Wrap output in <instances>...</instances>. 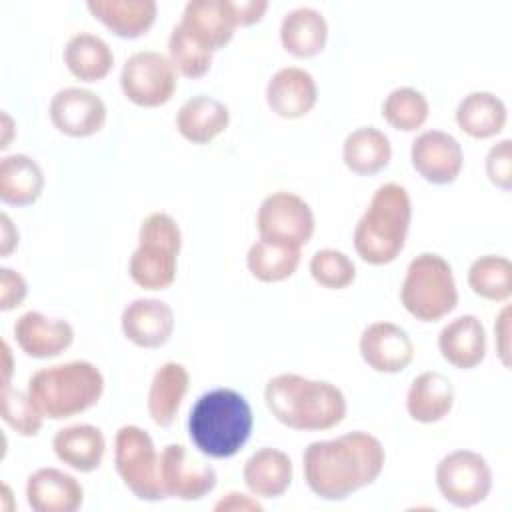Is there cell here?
Returning a JSON list of instances; mask_svg holds the SVG:
<instances>
[{"mask_svg": "<svg viewBox=\"0 0 512 512\" xmlns=\"http://www.w3.org/2000/svg\"><path fill=\"white\" fill-rule=\"evenodd\" d=\"M430 114V104L426 96L412 88H394L382 102V118L400 132H414L424 126Z\"/></svg>", "mask_w": 512, "mask_h": 512, "instance_id": "obj_35", "label": "cell"}, {"mask_svg": "<svg viewBox=\"0 0 512 512\" xmlns=\"http://www.w3.org/2000/svg\"><path fill=\"white\" fill-rule=\"evenodd\" d=\"M506 118V104L488 90L470 92L456 106L458 128L476 140L500 134L506 126Z\"/></svg>", "mask_w": 512, "mask_h": 512, "instance_id": "obj_29", "label": "cell"}, {"mask_svg": "<svg viewBox=\"0 0 512 512\" xmlns=\"http://www.w3.org/2000/svg\"><path fill=\"white\" fill-rule=\"evenodd\" d=\"M358 350L362 360L382 374H398L414 358V344L408 332L386 320L372 322L362 330Z\"/></svg>", "mask_w": 512, "mask_h": 512, "instance_id": "obj_15", "label": "cell"}, {"mask_svg": "<svg viewBox=\"0 0 512 512\" xmlns=\"http://www.w3.org/2000/svg\"><path fill=\"white\" fill-rule=\"evenodd\" d=\"M410 162L430 184H452L464 166L460 142L444 130H426L412 140Z\"/></svg>", "mask_w": 512, "mask_h": 512, "instance_id": "obj_14", "label": "cell"}, {"mask_svg": "<svg viewBox=\"0 0 512 512\" xmlns=\"http://www.w3.org/2000/svg\"><path fill=\"white\" fill-rule=\"evenodd\" d=\"M18 230L6 212L0 214V256L8 258L18 248Z\"/></svg>", "mask_w": 512, "mask_h": 512, "instance_id": "obj_44", "label": "cell"}, {"mask_svg": "<svg viewBox=\"0 0 512 512\" xmlns=\"http://www.w3.org/2000/svg\"><path fill=\"white\" fill-rule=\"evenodd\" d=\"M438 492L456 508H472L492 490V470L486 458L474 450L446 454L434 472Z\"/></svg>", "mask_w": 512, "mask_h": 512, "instance_id": "obj_11", "label": "cell"}, {"mask_svg": "<svg viewBox=\"0 0 512 512\" xmlns=\"http://www.w3.org/2000/svg\"><path fill=\"white\" fill-rule=\"evenodd\" d=\"M188 388L190 374L180 362H164L154 372L146 396V408L156 426L168 428L174 424Z\"/></svg>", "mask_w": 512, "mask_h": 512, "instance_id": "obj_26", "label": "cell"}, {"mask_svg": "<svg viewBox=\"0 0 512 512\" xmlns=\"http://www.w3.org/2000/svg\"><path fill=\"white\" fill-rule=\"evenodd\" d=\"M256 228L260 240L300 250L310 242L316 218L304 198L288 190H278L260 202Z\"/></svg>", "mask_w": 512, "mask_h": 512, "instance_id": "obj_9", "label": "cell"}, {"mask_svg": "<svg viewBox=\"0 0 512 512\" xmlns=\"http://www.w3.org/2000/svg\"><path fill=\"white\" fill-rule=\"evenodd\" d=\"M272 416L290 430L320 432L346 418V396L328 380H312L294 372L272 376L264 388Z\"/></svg>", "mask_w": 512, "mask_h": 512, "instance_id": "obj_2", "label": "cell"}, {"mask_svg": "<svg viewBox=\"0 0 512 512\" xmlns=\"http://www.w3.org/2000/svg\"><path fill=\"white\" fill-rule=\"evenodd\" d=\"M2 358H4V362H2V374H4L2 384H10V376H12V352H10V346H8L6 340L2 342Z\"/></svg>", "mask_w": 512, "mask_h": 512, "instance_id": "obj_46", "label": "cell"}, {"mask_svg": "<svg viewBox=\"0 0 512 512\" xmlns=\"http://www.w3.org/2000/svg\"><path fill=\"white\" fill-rule=\"evenodd\" d=\"M410 222L412 200L408 190L396 182L378 186L352 234L356 254L372 266L394 262L404 250Z\"/></svg>", "mask_w": 512, "mask_h": 512, "instance_id": "obj_4", "label": "cell"}, {"mask_svg": "<svg viewBox=\"0 0 512 512\" xmlns=\"http://www.w3.org/2000/svg\"><path fill=\"white\" fill-rule=\"evenodd\" d=\"M390 158V138L374 126H360L344 138L342 160L346 168L358 176L378 174L388 166Z\"/></svg>", "mask_w": 512, "mask_h": 512, "instance_id": "obj_31", "label": "cell"}, {"mask_svg": "<svg viewBox=\"0 0 512 512\" xmlns=\"http://www.w3.org/2000/svg\"><path fill=\"white\" fill-rule=\"evenodd\" d=\"M182 232L166 212H150L138 230V246L130 256L128 274L144 290H166L176 280Z\"/></svg>", "mask_w": 512, "mask_h": 512, "instance_id": "obj_6", "label": "cell"}, {"mask_svg": "<svg viewBox=\"0 0 512 512\" xmlns=\"http://www.w3.org/2000/svg\"><path fill=\"white\" fill-rule=\"evenodd\" d=\"M168 60L186 78H202L212 66V52L196 44L180 24L168 36Z\"/></svg>", "mask_w": 512, "mask_h": 512, "instance_id": "obj_37", "label": "cell"}, {"mask_svg": "<svg viewBox=\"0 0 512 512\" xmlns=\"http://www.w3.org/2000/svg\"><path fill=\"white\" fill-rule=\"evenodd\" d=\"M484 168H486L488 180L494 186L502 190L512 188V140L510 138L500 140L488 150Z\"/></svg>", "mask_w": 512, "mask_h": 512, "instance_id": "obj_39", "label": "cell"}, {"mask_svg": "<svg viewBox=\"0 0 512 512\" xmlns=\"http://www.w3.org/2000/svg\"><path fill=\"white\" fill-rule=\"evenodd\" d=\"M26 500L34 512H76L84 502V488L72 474L46 466L28 476Z\"/></svg>", "mask_w": 512, "mask_h": 512, "instance_id": "obj_20", "label": "cell"}, {"mask_svg": "<svg viewBox=\"0 0 512 512\" xmlns=\"http://www.w3.org/2000/svg\"><path fill=\"white\" fill-rule=\"evenodd\" d=\"M230 124V110L218 98L196 94L182 102L176 112V130L192 144H208Z\"/></svg>", "mask_w": 512, "mask_h": 512, "instance_id": "obj_24", "label": "cell"}, {"mask_svg": "<svg viewBox=\"0 0 512 512\" xmlns=\"http://www.w3.org/2000/svg\"><path fill=\"white\" fill-rule=\"evenodd\" d=\"M174 310L158 298H136L120 316L124 336L140 348H160L174 332Z\"/></svg>", "mask_w": 512, "mask_h": 512, "instance_id": "obj_19", "label": "cell"}, {"mask_svg": "<svg viewBox=\"0 0 512 512\" xmlns=\"http://www.w3.org/2000/svg\"><path fill=\"white\" fill-rule=\"evenodd\" d=\"M328 40V22L324 14L312 6H298L284 14L280 22L282 48L296 58H312L320 54Z\"/></svg>", "mask_w": 512, "mask_h": 512, "instance_id": "obj_27", "label": "cell"}, {"mask_svg": "<svg viewBox=\"0 0 512 512\" xmlns=\"http://www.w3.org/2000/svg\"><path fill=\"white\" fill-rule=\"evenodd\" d=\"M488 340L484 324L474 314H462L450 320L438 334L442 358L460 370L476 368L486 356Z\"/></svg>", "mask_w": 512, "mask_h": 512, "instance_id": "obj_21", "label": "cell"}, {"mask_svg": "<svg viewBox=\"0 0 512 512\" xmlns=\"http://www.w3.org/2000/svg\"><path fill=\"white\" fill-rule=\"evenodd\" d=\"M18 348L30 358H54L74 342V328L68 320L48 318L38 310L20 314L14 322Z\"/></svg>", "mask_w": 512, "mask_h": 512, "instance_id": "obj_17", "label": "cell"}, {"mask_svg": "<svg viewBox=\"0 0 512 512\" xmlns=\"http://www.w3.org/2000/svg\"><path fill=\"white\" fill-rule=\"evenodd\" d=\"M308 270L314 282L328 290H344L356 278L354 262L342 250L336 248L316 250L314 256L310 258Z\"/></svg>", "mask_w": 512, "mask_h": 512, "instance_id": "obj_38", "label": "cell"}, {"mask_svg": "<svg viewBox=\"0 0 512 512\" xmlns=\"http://www.w3.org/2000/svg\"><path fill=\"white\" fill-rule=\"evenodd\" d=\"M178 24L196 44L212 54L224 48L238 28L232 0H190Z\"/></svg>", "mask_w": 512, "mask_h": 512, "instance_id": "obj_16", "label": "cell"}, {"mask_svg": "<svg viewBox=\"0 0 512 512\" xmlns=\"http://www.w3.org/2000/svg\"><path fill=\"white\" fill-rule=\"evenodd\" d=\"M120 88L132 104L158 108L174 96L178 88V72L162 52L140 50L124 60Z\"/></svg>", "mask_w": 512, "mask_h": 512, "instance_id": "obj_10", "label": "cell"}, {"mask_svg": "<svg viewBox=\"0 0 512 512\" xmlns=\"http://www.w3.org/2000/svg\"><path fill=\"white\" fill-rule=\"evenodd\" d=\"M508 334H510V308L504 306L494 324V344H496V352L506 368L510 366V336Z\"/></svg>", "mask_w": 512, "mask_h": 512, "instance_id": "obj_41", "label": "cell"}, {"mask_svg": "<svg viewBox=\"0 0 512 512\" xmlns=\"http://www.w3.org/2000/svg\"><path fill=\"white\" fill-rule=\"evenodd\" d=\"M204 456V454H202ZM184 444H168L160 454V482L166 498L202 500L216 488V470Z\"/></svg>", "mask_w": 512, "mask_h": 512, "instance_id": "obj_12", "label": "cell"}, {"mask_svg": "<svg viewBox=\"0 0 512 512\" xmlns=\"http://www.w3.org/2000/svg\"><path fill=\"white\" fill-rule=\"evenodd\" d=\"M2 140H0V150H6L10 146V140H12V134H14V122L12 118L8 116L6 110H2Z\"/></svg>", "mask_w": 512, "mask_h": 512, "instance_id": "obj_45", "label": "cell"}, {"mask_svg": "<svg viewBox=\"0 0 512 512\" xmlns=\"http://www.w3.org/2000/svg\"><path fill=\"white\" fill-rule=\"evenodd\" d=\"M216 512H228V510H240V512H262V504L256 496H246L242 492H228L224 498H220L214 504Z\"/></svg>", "mask_w": 512, "mask_h": 512, "instance_id": "obj_43", "label": "cell"}, {"mask_svg": "<svg viewBox=\"0 0 512 512\" xmlns=\"http://www.w3.org/2000/svg\"><path fill=\"white\" fill-rule=\"evenodd\" d=\"M52 450L60 462L86 474L100 468L106 454V438L94 424H72L54 434Z\"/></svg>", "mask_w": 512, "mask_h": 512, "instance_id": "obj_25", "label": "cell"}, {"mask_svg": "<svg viewBox=\"0 0 512 512\" xmlns=\"http://www.w3.org/2000/svg\"><path fill=\"white\" fill-rule=\"evenodd\" d=\"M232 8H234L238 26H252L262 20L264 12L268 10V2L266 0H232Z\"/></svg>", "mask_w": 512, "mask_h": 512, "instance_id": "obj_42", "label": "cell"}, {"mask_svg": "<svg viewBox=\"0 0 512 512\" xmlns=\"http://www.w3.org/2000/svg\"><path fill=\"white\" fill-rule=\"evenodd\" d=\"M28 294L26 280L12 268H0V310L8 312L18 308Z\"/></svg>", "mask_w": 512, "mask_h": 512, "instance_id": "obj_40", "label": "cell"}, {"mask_svg": "<svg viewBox=\"0 0 512 512\" xmlns=\"http://www.w3.org/2000/svg\"><path fill=\"white\" fill-rule=\"evenodd\" d=\"M254 416L248 400L232 388L204 392L188 414V436L208 458H232L250 440Z\"/></svg>", "mask_w": 512, "mask_h": 512, "instance_id": "obj_3", "label": "cell"}, {"mask_svg": "<svg viewBox=\"0 0 512 512\" xmlns=\"http://www.w3.org/2000/svg\"><path fill=\"white\" fill-rule=\"evenodd\" d=\"M266 102L280 118H302L318 102L316 80L304 68L284 66L270 76L266 84Z\"/></svg>", "mask_w": 512, "mask_h": 512, "instance_id": "obj_18", "label": "cell"}, {"mask_svg": "<svg viewBox=\"0 0 512 512\" xmlns=\"http://www.w3.org/2000/svg\"><path fill=\"white\" fill-rule=\"evenodd\" d=\"M404 310L420 322H436L458 306V288L450 262L436 252L410 260L400 286Z\"/></svg>", "mask_w": 512, "mask_h": 512, "instance_id": "obj_7", "label": "cell"}, {"mask_svg": "<svg viewBox=\"0 0 512 512\" xmlns=\"http://www.w3.org/2000/svg\"><path fill=\"white\" fill-rule=\"evenodd\" d=\"M114 466L124 486L138 500H164L160 482V454L152 436L136 426L124 424L114 436Z\"/></svg>", "mask_w": 512, "mask_h": 512, "instance_id": "obj_8", "label": "cell"}, {"mask_svg": "<svg viewBox=\"0 0 512 512\" xmlns=\"http://www.w3.org/2000/svg\"><path fill=\"white\" fill-rule=\"evenodd\" d=\"M470 290L492 302H506L512 296V262L506 256L484 254L468 268Z\"/></svg>", "mask_w": 512, "mask_h": 512, "instance_id": "obj_33", "label": "cell"}, {"mask_svg": "<svg viewBox=\"0 0 512 512\" xmlns=\"http://www.w3.org/2000/svg\"><path fill=\"white\" fill-rule=\"evenodd\" d=\"M384 462L382 442L370 432L354 430L310 442L302 454V472L318 498L338 502L378 480Z\"/></svg>", "mask_w": 512, "mask_h": 512, "instance_id": "obj_1", "label": "cell"}, {"mask_svg": "<svg viewBox=\"0 0 512 512\" xmlns=\"http://www.w3.org/2000/svg\"><path fill=\"white\" fill-rule=\"evenodd\" d=\"M300 264V250L256 240L246 254L248 272L260 282H282L290 278Z\"/></svg>", "mask_w": 512, "mask_h": 512, "instance_id": "obj_34", "label": "cell"}, {"mask_svg": "<svg viewBox=\"0 0 512 512\" xmlns=\"http://www.w3.org/2000/svg\"><path fill=\"white\" fill-rule=\"evenodd\" d=\"M48 116L58 132L70 138H88L104 128L108 110L96 92L68 86L50 98Z\"/></svg>", "mask_w": 512, "mask_h": 512, "instance_id": "obj_13", "label": "cell"}, {"mask_svg": "<svg viewBox=\"0 0 512 512\" xmlns=\"http://www.w3.org/2000/svg\"><path fill=\"white\" fill-rule=\"evenodd\" d=\"M242 478L252 496L258 500H272L288 492L294 478V466L286 452L266 446L256 450L244 462Z\"/></svg>", "mask_w": 512, "mask_h": 512, "instance_id": "obj_22", "label": "cell"}, {"mask_svg": "<svg viewBox=\"0 0 512 512\" xmlns=\"http://www.w3.org/2000/svg\"><path fill=\"white\" fill-rule=\"evenodd\" d=\"M44 172L28 154H10L0 160V200L10 206H30L44 190Z\"/></svg>", "mask_w": 512, "mask_h": 512, "instance_id": "obj_30", "label": "cell"}, {"mask_svg": "<svg viewBox=\"0 0 512 512\" xmlns=\"http://www.w3.org/2000/svg\"><path fill=\"white\" fill-rule=\"evenodd\" d=\"M454 384L438 370L418 374L406 392V412L414 422L434 424L446 418L454 406Z\"/></svg>", "mask_w": 512, "mask_h": 512, "instance_id": "obj_23", "label": "cell"}, {"mask_svg": "<svg viewBox=\"0 0 512 512\" xmlns=\"http://www.w3.org/2000/svg\"><path fill=\"white\" fill-rule=\"evenodd\" d=\"M26 392L44 418L66 420L98 404L104 392V376L88 360L52 364L28 378Z\"/></svg>", "mask_w": 512, "mask_h": 512, "instance_id": "obj_5", "label": "cell"}, {"mask_svg": "<svg viewBox=\"0 0 512 512\" xmlns=\"http://www.w3.org/2000/svg\"><path fill=\"white\" fill-rule=\"evenodd\" d=\"M0 416L20 436L30 438L42 430L44 416L40 414L28 392L16 390L10 384H2Z\"/></svg>", "mask_w": 512, "mask_h": 512, "instance_id": "obj_36", "label": "cell"}, {"mask_svg": "<svg viewBox=\"0 0 512 512\" xmlns=\"http://www.w3.org/2000/svg\"><path fill=\"white\" fill-rule=\"evenodd\" d=\"M86 8L120 38H138L146 34L158 12L154 0H88Z\"/></svg>", "mask_w": 512, "mask_h": 512, "instance_id": "obj_28", "label": "cell"}, {"mask_svg": "<svg viewBox=\"0 0 512 512\" xmlns=\"http://www.w3.org/2000/svg\"><path fill=\"white\" fill-rule=\"evenodd\" d=\"M64 64L74 78L82 82H98L110 74L114 54L108 42L100 36L78 32L64 46Z\"/></svg>", "mask_w": 512, "mask_h": 512, "instance_id": "obj_32", "label": "cell"}]
</instances>
